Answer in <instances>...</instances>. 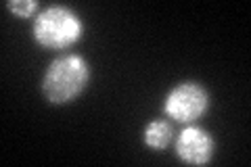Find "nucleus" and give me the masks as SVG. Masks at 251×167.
<instances>
[{
    "mask_svg": "<svg viewBox=\"0 0 251 167\" xmlns=\"http://www.w3.org/2000/svg\"><path fill=\"white\" fill-rule=\"evenodd\" d=\"M176 155L188 165H207L216 155V138L201 125L188 123L176 136Z\"/></svg>",
    "mask_w": 251,
    "mask_h": 167,
    "instance_id": "20e7f679",
    "label": "nucleus"
},
{
    "mask_svg": "<svg viewBox=\"0 0 251 167\" xmlns=\"http://www.w3.org/2000/svg\"><path fill=\"white\" fill-rule=\"evenodd\" d=\"M143 140L149 148L163 150V148H168V144L172 140H174V128H172V123L168 119H161V117L151 119L143 130Z\"/></svg>",
    "mask_w": 251,
    "mask_h": 167,
    "instance_id": "39448f33",
    "label": "nucleus"
},
{
    "mask_svg": "<svg viewBox=\"0 0 251 167\" xmlns=\"http://www.w3.org/2000/svg\"><path fill=\"white\" fill-rule=\"evenodd\" d=\"M90 77V63L82 54H61L46 67L40 79V90L50 105H69L86 90Z\"/></svg>",
    "mask_w": 251,
    "mask_h": 167,
    "instance_id": "f257e3e1",
    "label": "nucleus"
},
{
    "mask_svg": "<svg viewBox=\"0 0 251 167\" xmlns=\"http://www.w3.org/2000/svg\"><path fill=\"white\" fill-rule=\"evenodd\" d=\"M211 105L209 90L201 82L184 79L172 88L163 98V113L176 123H197Z\"/></svg>",
    "mask_w": 251,
    "mask_h": 167,
    "instance_id": "7ed1b4c3",
    "label": "nucleus"
},
{
    "mask_svg": "<svg viewBox=\"0 0 251 167\" xmlns=\"http://www.w3.org/2000/svg\"><path fill=\"white\" fill-rule=\"evenodd\" d=\"M6 9H9L15 17L25 19V17H31V15L40 9V4H38L36 0H9Z\"/></svg>",
    "mask_w": 251,
    "mask_h": 167,
    "instance_id": "423d86ee",
    "label": "nucleus"
},
{
    "mask_svg": "<svg viewBox=\"0 0 251 167\" xmlns=\"http://www.w3.org/2000/svg\"><path fill=\"white\" fill-rule=\"evenodd\" d=\"M31 36L42 48L67 50L84 36V21L80 13L67 4H49L34 17Z\"/></svg>",
    "mask_w": 251,
    "mask_h": 167,
    "instance_id": "f03ea898",
    "label": "nucleus"
}]
</instances>
